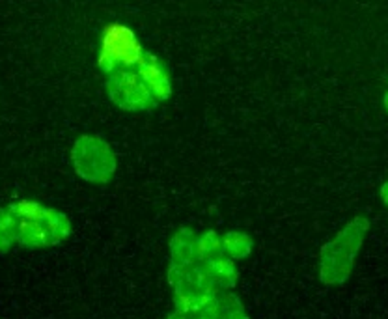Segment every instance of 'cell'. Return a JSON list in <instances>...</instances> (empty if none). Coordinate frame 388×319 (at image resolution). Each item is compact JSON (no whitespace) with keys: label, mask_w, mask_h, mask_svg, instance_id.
Returning <instances> with one entry per match:
<instances>
[{"label":"cell","mask_w":388,"mask_h":319,"mask_svg":"<svg viewBox=\"0 0 388 319\" xmlns=\"http://www.w3.org/2000/svg\"><path fill=\"white\" fill-rule=\"evenodd\" d=\"M370 230V221L366 216H357L338 233L336 239L323 248V271L332 274L331 282H343L349 277L357 256L358 248L363 245L364 237Z\"/></svg>","instance_id":"cell-2"},{"label":"cell","mask_w":388,"mask_h":319,"mask_svg":"<svg viewBox=\"0 0 388 319\" xmlns=\"http://www.w3.org/2000/svg\"><path fill=\"white\" fill-rule=\"evenodd\" d=\"M16 245V219L8 209H0V253Z\"/></svg>","instance_id":"cell-10"},{"label":"cell","mask_w":388,"mask_h":319,"mask_svg":"<svg viewBox=\"0 0 388 319\" xmlns=\"http://www.w3.org/2000/svg\"><path fill=\"white\" fill-rule=\"evenodd\" d=\"M220 254H222V237L219 233L213 232V230H207V232L196 237V243H194L196 262L205 263L213 260V257L220 256Z\"/></svg>","instance_id":"cell-8"},{"label":"cell","mask_w":388,"mask_h":319,"mask_svg":"<svg viewBox=\"0 0 388 319\" xmlns=\"http://www.w3.org/2000/svg\"><path fill=\"white\" fill-rule=\"evenodd\" d=\"M146 51L131 26L113 21L103 26L99 36V52H97V67L107 75H113L122 69L135 71L142 62Z\"/></svg>","instance_id":"cell-1"},{"label":"cell","mask_w":388,"mask_h":319,"mask_svg":"<svg viewBox=\"0 0 388 319\" xmlns=\"http://www.w3.org/2000/svg\"><path fill=\"white\" fill-rule=\"evenodd\" d=\"M108 99L116 107L129 110V112H138V110H149L157 105L148 86L142 83L137 71L131 69H122L113 75H108L107 81Z\"/></svg>","instance_id":"cell-3"},{"label":"cell","mask_w":388,"mask_h":319,"mask_svg":"<svg viewBox=\"0 0 388 319\" xmlns=\"http://www.w3.org/2000/svg\"><path fill=\"white\" fill-rule=\"evenodd\" d=\"M383 101H384V108H387V112H388V92L384 93V99H383Z\"/></svg>","instance_id":"cell-12"},{"label":"cell","mask_w":388,"mask_h":319,"mask_svg":"<svg viewBox=\"0 0 388 319\" xmlns=\"http://www.w3.org/2000/svg\"><path fill=\"white\" fill-rule=\"evenodd\" d=\"M17 219H26V221H38L49 226L57 228L60 232L67 236L69 233V222L66 221V216L60 215L58 211L51 209V207L43 206L40 202L34 200H16L11 202L10 206L6 207Z\"/></svg>","instance_id":"cell-5"},{"label":"cell","mask_w":388,"mask_h":319,"mask_svg":"<svg viewBox=\"0 0 388 319\" xmlns=\"http://www.w3.org/2000/svg\"><path fill=\"white\" fill-rule=\"evenodd\" d=\"M379 195H381V200L384 202V206H388V180L384 181L383 185H381V191H379Z\"/></svg>","instance_id":"cell-11"},{"label":"cell","mask_w":388,"mask_h":319,"mask_svg":"<svg viewBox=\"0 0 388 319\" xmlns=\"http://www.w3.org/2000/svg\"><path fill=\"white\" fill-rule=\"evenodd\" d=\"M196 233L189 228H181L170 243V250H172V263L176 265H193L196 263L194 256V243H196Z\"/></svg>","instance_id":"cell-6"},{"label":"cell","mask_w":388,"mask_h":319,"mask_svg":"<svg viewBox=\"0 0 388 319\" xmlns=\"http://www.w3.org/2000/svg\"><path fill=\"white\" fill-rule=\"evenodd\" d=\"M137 73L138 77L142 79V83L148 86L157 103L170 99V95H172V79H170L166 64L157 54L146 51L142 62L138 64Z\"/></svg>","instance_id":"cell-4"},{"label":"cell","mask_w":388,"mask_h":319,"mask_svg":"<svg viewBox=\"0 0 388 319\" xmlns=\"http://www.w3.org/2000/svg\"><path fill=\"white\" fill-rule=\"evenodd\" d=\"M205 267L210 271L217 288H232L237 282V277H239L234 260L224 256V254H220V256L213 257L210 262H205Z\"/></svg>","instance_id":"cell-7"},{"label":"cell","mask_w":388,"mask_h":319,"mask_svg":"<svg viewBox=\"0 0 388 319\" xmlns=\"http://www.w3.org/2000/svg\"><path fill=\"white\" fill-rule=\"evenodd\" d=\"M252 250V239L246 233L228 232L222 236V254L232 260L246 257Z\"/></svg>","instance_id":"cell-9"}]
</instances>
